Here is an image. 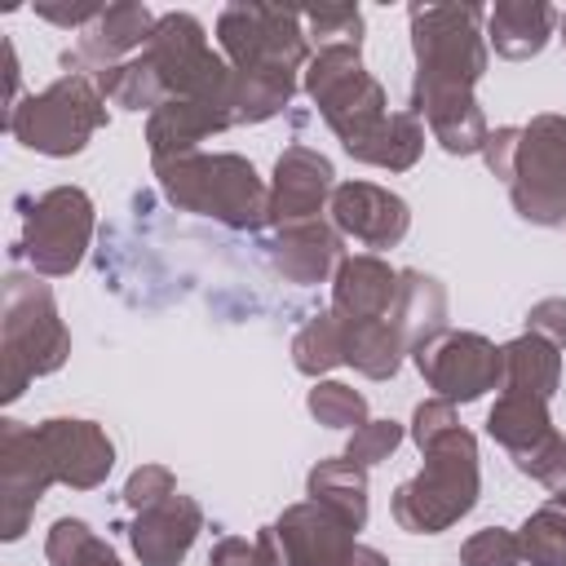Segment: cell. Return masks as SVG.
I'll return each instance as SVG.
<instances>
[{
	"label": "cell",
	"mask_w": 566,
	"mask_h": 566,
	"mask_svg": "<svg viewBox=\"0 0 566 566\" xmlns=\"http://www.w3.org/2000/svg\"><path fill=\"white\" fill-rule=\"evenodd\" d=\"M44 553H49V566H124L115 548L97 539L80 517H57L44 539Z\"/></svg>",
	"instance_id": "cell-30"
},
{
	"label": "cell",
	"mask_w": 566,
	"mask_h": 566,
	"mask_svg": "<svg viewBox=\"0 0 566 566\" xmlns=\"http://www.w3.org/2000/svg\"><path fill=\"white\" fill-rule=\"evenodd\" d=\"M71 336L57 318L49 283L35 274H9L0 301V367H4V398L13 402L27 380L49 376L66 363Z\"/></svg>",
	"instance_id": "cell-4"
},
{
	"label": "cell",
	"mask_w": 566,
	"mask_h": 566,
	"mask_svg": "<svg viewBox=\"0 0 566 566\" xmlns=\"http://www.w3.org/2000/svg\"><path fill=\"white\" fill-rule=\"evenodd\" d=\"M486 433L513 455L522 460L526 451H535L548 433H553V420H548V402L535 398V394H522V389H500L491 416H486Z\"/></svg>",
	"instance_id": "cell-23"
},
{
	"label": "cell",
	"mask_w": 566,
	"mask_h": 566,
	"mask_svg": "<svg viewBox=\"0 0 566 566\" xmlns=\"http://www.w3.org/2000/svg\"><path fill=\"white\" fill-rule=\"evenodd\" d=\"M478 504V442L451 429L424 447V469L394 491V522L411 535H438Z\"/></svg>",
	"instance_id": "cell-5"
},
{
	"label": "cell",
	"mask_w": 566,
	"mask_h": 566,
	"mask_svg": "<svg viewBox=\"0 0 566 566\" xmlns=\"http://www.w3.org/2000/svg\"><path fill=\"white\" fill-rule=\"evenodd\" d=\"M305 491H310L314 504H323L327 513H336L345 526L358 531L367 522V473L349 455L318 460L310 469V478H305Z\"/></svg>",
	"instance_id": "cell-25"
},
{
	"label": "cell",
	"mask_w": 566,
	"mask_h": 566,
	"mask_svg": "<svg viewBox=\"0 0 566 566\" xmlns=\"http://www.w3.org/2000/svg\"><path fill=\"white\" fill-rule=\"evenodd\" d=\"M389 318H394V327L407 336V345L416 354L429 336L447 332V296H442V287L429 274L398 270V301H394Z\"/></svg>",
	"instance_id": "cell-24"
},
{
	"label": "cell",
	"mask_w": 566,
	"mask_h": 566,
	"mask_svg": "<svg viewBox=\"0 0 566 566\" xmlns=\"http://www.w3.org/2000/svg\"><path fill=\"white\" fill-rule=\"evenodd\" d=\"M562 385V354L553 340L526 332L517 340L504 345V385L500 389H522V394H535V398H553Z\"/></svg>",
	"instance_id": "cell-27"
},
{
	"label": "cell",
	"mask_w": 566,
	"mask_h": 566,
	"mask_svg": "<svg viewBox=\"0 0 566 566\" xmlns=\"http://www.w3.org/2000/svg\"><path fill=\"white\" fill-rule=\"evenodd\" d=\"M513 146H517V128H495L482 146V159L495 177H509V164H513Z\"/></svg>",
	"instance_id": "cell-40"
},
{
	"label": "cell",
	"mask_w": 566,
	"mask_h": 566,
	"mask_svg": "<svg viewBox=\"0 0 566 566\" xmlns=\"http://www.w3.org/2000/svg\"><path fill=\"white\" fill-rule=\"evenodd\" d=\"M460 420H455V402H447V398H433V402H420L416 407V416H411V438H416V447L424 451L429 442H438L442 433H451Z\"/></svg>",
	"instance_id": "cell-37"
},
{
	"label": "cell",
	"mask_w": 566,
	"mask_h": 566,
	"mask_svg": "<svg viewBox=\"0 0 566 566\" xmlns=\"http://www.w3.org/2000/svg\"><path fill=\"white\" fill-rule=\"evenodd\" d=\"M553 27H557V13L544 0H495V9H486V40L509 62L535 57L548 44Z\"/></svg>",
	"instance_id": "cell-22"
},
{
	"label": "cell",
	"mask_w": 566,
	"mask_h": 566,
	"mask_svg": "<svg viewBox=\"0 0 566 566\" xmlns=\"http://www.w3.org/2000/svg\"><path fill=\"white\" fill-rule=\"evenodd\" d=\"M513 208L535 226L566 221V115H535L517 128L509 164Z\"/></svg>",
	"instance_id": "cell-9"
},
{
	"label": "cell",
	"mask_w": 566,
	"mask_h": 566,
	"mask_svg": "<svg viewBox=\"0 0 566 566\" xmlns=\"http://www.w3.org/2000/svg\"><path fill=\"white\" fill-rule=\"evenodd\" d=\"M460 562H464V566H517V562H522V544H517L513 531L486 526V531H478V535L464 539Z\"/></svg>",
	"instance_id": "cell-33"
},
{
	"label": "cell",
	"mask_w": 566,
	"mask_h": 566,
	"mask_svg": "<svg viewBox=\"0 0 566 566\" xmlns=\"http://www.w3.org/2000/svg\"><path fill=\"white\" fill-rule=\"evenodd\" d=\"M274 535L283 544L287 566H389L376 548L354 539V526H345L336 513H327L314 500L283 509Z\"/></svg>",
	"instance_id": "cell-12"
},
{
	"label": "cell",
	"mask_w": 566,
	"mask_h": 566,
	"mask_svg": "<svg viewBox=\"0 0 566 566\" xmlns=\"http://www.w3.org/2000/svg\"><path fill=\"white\" fill-rule=\"evenodd\" d=\"M526 332H535V336H544V340H553V345L562 349V345H566V301H562V296H548V301L531 305Z\"/></svg>",
	"instance_id": "cell-38"
},
{
	"label": "cell",
	"mask_w": 566,
	"mask_h": 566,
	"mask_svg": "<svg viewBox=\"0 0 566 566\" xmlns=\"http://www.w3.org/2000/svg\"><path fill=\"white\" fill-rule=\"evenodd\" d=\"M557 31H562V44H566V13H557Z\"/></svg>",
	"instance_id": "cell-41"
},
{
	"label": "cell",
	"mask_w": 566,
	"mask_h": 566,
	"mask_svg": "<svg viewBox=\"0 0 566 566\" xmlns=\"http://www.w3.org/2000/svg\"><path fill=\"white\" fill-rule=\"evenodd\" d=\"M420 376L429 380V389H438V398L447 402H473L486 389L504 385V349H495L486 336L478 332H438L429 336L416 354Z\"/></svg>",
	"instance_id": "cell-11"
},
{
	"label": "cell",
	"mask_w": 566,
	"mask_h": 566,
	"mask_svg": "<svg viewBox=\"0 0 566 566\" xmlns=\"http://www.w3.org/2000/svg\"><path fill=\"white\" fill-rule=\"evenodd\" d=\"M305 35L318 49H358L363 44V13L354 4H318V9H301Z\"/></svg>",
	"instance_id": "cell-31"
},
{
	"label": "cell",
	"mask_w": 566,
	"mask_h": 566,
	"mask_svg": "<svg viewBox=\"0 0 566 566\" xmlns=\"http://www.w3.org/2000/svg\"><path fill=\"white\" fill-rule=\"evenodd\" d=\"M292 363H296V371H305V376H323V371H332L336 363H345V327H340V314H336V310L310 318V323L296 332V340H292Z\"/></svg>",
	"instance_id": "cell-29"
},
{
	"label": "cell",
	"mask_w": 566,
	"mask_h": 566,
	"mask_svg": "<svg viewBox=\"0 0 566 566\" xmlns=\"http://www.w3.org/2000/svg\"><path fill=\"white\" fill-rule=\"evenodd\" d=\"M345 363H354L363 376L371 380H389L402 363V354H411L407 336L394 327V318H345Z\"/></svg>",
	"instance_id": "cell-26"
},
{
	"label": "cell",
	"mask_w": 566,
	"mask_h": 566,
	"mask_svg": "<svg viewBox=\"0 0 566 566\" xmlns=\"http://www.w3.org/2000/svg\"><path fill=\"white\" fill-rule=\"evenodd\" d=\"M164 195L199 217H217L234 230H256L270 217V190L243 155H177L155 164Z\"/></svg>",
	"instance_id": "cell-3"
},
{
	"label": "cell",
	"mask_w": 566,
	"mask_h": 566,
	"mask_svg": "<svg viewBox=\"0 0 566 566\" xmlns=\"http://www.w3.org/2000/svg\"><path fill=\"white\" fill-rule=\"evenodd\" d=\"M199 526H203V509L190 495L172 491L168 500L137 513V522L128 526V544L142 557V566H177L190 553Z\"/></svg>",
	"instance_id": "cell-18"
},
{
	"label": "cell",
	"mask_w": 566,
	"mask_h": 566,
	"mask_svg": "<svg viewBox=\"0 0 566 566\" xmlns=\"http://www.w3.org/2000/svg\"><path fill=\"white\" fill-rule=\"evenodd\" d=\"M35 447L53 473V482H66L75 491H93L97 482H106L111 464H115V447L102 433V424L93 420H44L35 424Z\"/></svg>",
	"instance_id": "cell-14"
},
{
	"label": "cell",
	"mask_w": 566,
	"mask_h": 566,
	"mask_svg": "<svg viewBox=\"0 0 566 566\" xmlns=\"http://www.w3.org/2000/svg\"><path fill=\"white\" fill-rule=\"evenodd\" d=\"M53 486V473L35 447V429L22 420H0V535L18 539Z\"/></svg>",
	"instance_id": "cell-13"
},
{
	"label": "cell",
	"mask_w": 566,
	"mask_h": 566,
	"mask_svg": "<svg viewBox=\"0 0 566 566\" xmlns=\"http://www.w3.org/2000/svg\"><path fill=\"white\" fill-rule=\"evenodd\" d=\"M270 256L279 265L283 279L292 283H318L327 279L332 265H340V234L323 221H296V226H279V234L270 239Z\"/></svg>",
	"instance_id": "cell-21"
},
{
	"label": "cell",
	"mask_w": 566,
	"mask_h": 566,
	"mask_svg": "<svg viewBox=\"0 0 566 566\" xmlns=\"http://www.w3.org/2000/svg\"><path fill=\"white\" fill-rule=\"evenodd\" d=\"M88 239H93V199L80 186H53L27 203L22 239L13 256H27L31 270L44 279H62L84 261Z\"/></svg>",
	"instance_id": "cell-10"
},
{
	"label": "cell",
	"mask_w": 566,
	"mask_h": 566,
	"mask_svg": "<svg viewBox=\"0 0 566 566\" xmlns=\"http://www.w3.org/2000/svg\"><path fill=\"white\" fill-rule=\"evenodd\" d=\"M230 111L208 106V102H186V97H168L164 106L150 111L146 124V142H150V159H177V155H195V146L221 128H230Z\"/></svg>",
	"instance_id": "cell-19"
},
{
	"label": "cell",
	"mask_w": 566,
	"mask_h": 566,
	"mask_svg": "<svg viewBox=\"0 0 566 566\" xmlns=\"http://www.w3.org/2000/svg\"><path fill=\"white\" fill-rule=\"evenodd\" d=\"M526 478H535V482H544V486H553V491H566V433H548L535 451H526L522 460H513Z\"/></svg>",
	"instance_id": "cell-35"
},
{
	"label": "cell",
	"mask_w": 566,
	"mask_h": 566,
	"mask_svg": "<svg viewBox=\"0 0 566 566\" xmlns=\"http://www.w3.org/2000/svg\"><path fill=\"white\" fill-rule=\"evenodd\" d=\"M398 442H402V424H398V420H367V424H358V429H354V438H349L345 455H349L354 464L371 469V464L389 460V451H394Z\"/></svg>",
	"instance_id": "cell-34"
},
{
	"label": "cell",
	"mask_w": 566,
	"mask_h": 566,
	"mask_svg": "<svg viewBox=\"0 0 566 566\" xmlns=\"http://www.w3.org/2000/svg\"><path fill=\"white\" fill-rule=\"evenodd\" d=\"M332 221H336L340 234H354L367 248H394V243H402V234L411 226V212L385 186L345 181V186L332 190Z\"/></svg>",
	"instance_id": "cell-17"
},
{
	"label": "cell",
	"mask_w": 566,
	"mask_h": 566,
	"mask_svg": "<svg viewBox=\"0 0 566 566\" xmlns=\"http://www.w3.org/2000/svg\"><path fill=\"white\" fill-rule=\"evenodd\" d=\"M531 566H566V491H553L517 535Z\"/></svg>",
	"instance_id": "cell-28"
},
{
	"label": "cell",
	"mask_w": 566,
	"mask_h": 566,
	"mask_svg": "<svg viewBox=\"0 0 566 566\" xmlns=\"http://www.w3.org/2000/svg\"><path fill=\"white\" fill-rule=\"evenodd\" d=\"M398 301V270H389L380 256H345L336 265L332 283V310L345 318H389Z\"/></svg>",
	"instance_id": "cell-20"
},
{
	"label": "cell",
	"mask_w": 566,
	"mask_h": 566,
	"mask_svg": "<svg viewBox=\"0 0 566 566\" xmlns=\"http://www.w3.org/2000/svg\"><path fill=\"white\" fill-rule=\"evenodd\" d=\"M4 124L27 150L62 159V155L84 150V142L106 124V97L97 93L93 75L66 71L44 93H31L27 102H18Z\"/></svg>",
	"instance_id": "cell-7"
},
{
	"label": "cell",
	"mask_w": 566,
	"mask_h": 566,
	"mask_svg": "<svg viewBox=\"0 0 566 566\" xmlns=\"http://www.w3.org/2000/svg\"><path fill=\"white\" fill-rule=\"evenodd\" d=\"M305 93L340 137V146L376 168L402 172L424 150V128L411 111H389L376 75L363 71L358 49H318L305 62Z\"/></svg>",
	"instance_id": "cell-2"
},
{
	"label": "cell",
	"mask_w": 566,
	"mask_h": 566,
	"mask_svg": "<svg viewBox=\"0 0 566 566\" xmlns=\"http://www.w3.org/2000/svg\"><path fill=\"white\" fill-rule=\"evenodd\" d=\"M327 155L310 146H287L274 164V186H270V221L296 226V221H318L327 195L336 190Z\"/></svg>",
	"instance_id": "cell-16"
},
{
	"label": "cell",
	"mask_w": 566,
	"mask_h": 566,
	"mask_svg": "<svg viewBox=\"0 0 566 566\" xmlns=\"http://www.w3.org/2000/svg\"><path fill=\"white\" fill-rule=\"evenodd\" d=\"M310 411L327 429H358L367 424V398L340 380H323L310 389Z\"/></svg>",
	"instance_id": "cell-32"
},
{
	"label": "cell",
	"mask_w": 566,
	"mask_h": 566,
	"mask_svg": "<svg viewBox=\"0 0 566 566\" xmlns=\"http://www.w3.org/2000/svg\"><path fill=\"white\" fill-rule=\"evenodd\" d=\"M155 31V18L146 4L137 0H115L106 4L84 31H80V44L71 53H62V66L75 71V75H97L115 62H128V53L137 44H146Z\"/></svg>",
	"instance_id": "cell-15"
},
{
	"label": "cell",
	"mask_w": 566,
	"mask_h": 566,
	"mask_svg": "<svg viewBox=\"0 0 566 566\" xmlns=\"http://www.w3.org/2000/svg\"><path fill=\"white\" fill-rule=\"evenodd\" d=\"M106 4H97V0H84V4H35V13L44 18V22H57V27H88L97 13H102Z\"/></svg>",
	"instance_id": "cell-39"
},
{
	"label": "cell",
	"mask_w": 566,
	"mask_h": 566,
	"mask_svg": "<svg viewBox=\"0 0 566 566\" xmlns=\"http://www.w3.org/2000/svg\"><path fill=\"white\" fill-rule=\"evenodd\" d=\"M217 40L239 75L296 84V71L314 57L301 9L283 4H226L217 18Z\"/></svg>",
	"instance_id": "cell-6"
},
{
	"label": "cell",
	"mask_w": 566,
	"mask_h": 566,
	"mask_svg": "<svg viewBox=\"0 0 566 566\" xmlns=\"http://www.w3.org/2000/svg\"><path fill=\"white\" fill-rule=\"evenodd\" d=\"M142 57L164 84V97H186V102H208L230 111V62H221L208 49L199 18L190 13L155 18V31L142 44Z\"/></svg>",
	"instance_id": "cell-8"
},
{
	"label": "cell",
	"mask_w": 566,
	"mask_h": 566,
	"mask_svg": "<svg viewBox=\"0 0 566 566\" xmlns=\"http://www.w3.org/2000/svg\"><path fill=\"white\" fill-rule=\"evenodd\" d=\"M411 115L429 124L447 155H473L486 146L491 128L473 97L486 71V9L482 4H411Z\"/></svg>",
	"instance_id": "cell-1"
},
{
	"label": "cell",
	"mask_w": 566,
	"mask_h": 566,
	"mask_svg": "<svg viewBox=\"0 0 566 566\" xmlns=\"http://www.w3.org/2000/svg\"><path fill=\"white\" fill-rule=\"evenodd\" d=\"M177 491V478L164 469V464H142L133 478H128V486H124V504L128 509H150V504H159V500H168Z\"/></svg>",
	"instance_id": "cell-36"
}]
</instances>
